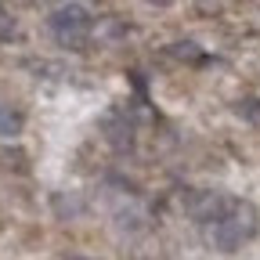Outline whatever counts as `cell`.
Wrapping results in <instances>:
<instances>
[{
    "label": "cell",
    "instance_id": "obj_1",
    "mask_svg": "<svg viewBox=\"0 0 260 260\" xmlns=\"http://www.w3.org/2000/svg\"><path fill=\"white\" fill-rule=\"evenodd\" d=\"M260 232V217L249 203H232L228 213L213 224H206V242L220 253H235L242 242H249Z\"/></svg>",
    "mask_w": 260,
    "mask_h": 260
},
{
    "label": "cell",
    "instance_id": "obj_2",
    "mask_svg": "<svg viewBox=\"0 0 260 260\" xmlns=\"http://www.w3.org/2000/svg\"><path fill=\"white\" fill-rule=\"evenodd\" d=\"M51 29H54L58 44L73 47V51H83L94 25H90L87 8H80V4H61V8H54V15H51Z\"/></svg>",
    "mask_w": 260,
    "mask_h": 260
},
{
    "label": "cell",
    "instance_id": "obj_3",
    "mask_svg": "<svg viewBox=\"0 0 260 260\" xmlns=\"http://www.w3.org/2000/svg\"><path fill=\"white\" fill-rule=\"evenodd\" d=\"M228 206H232V199H224V195L199 191V195H195V203H191V217L203 220V224H213V220H220L228 213Z\"/></svg>",
    "mask_w": 260,
    "mask_h": 260
},
{
    "label": "cell",
    "instance_id": "obj_4",
    "mask_svg": "<svg viewBox=\"0 0 260 260\" xmlns=\"http://www.w3.org/2000/svg\"><path fill=\"white\" fill-rule=\"evenodd\" d=\"M22 126H25V119H22L18 109L0 105V138H15V134H22Z\"/></svg>",
    "mask_w": 260,
    "mask_h": 260
},
{
    "label": "cell",
    "instance_id": "obj_5",
    "mask_svg": "<svg viewBox=\"0 0 260 260\" xmlns=\"http://www.w3.org/2000/svg\"><path fill=\"white\" fill-rule=\"evenodd\" d=\"M170 54L181 58V61H199V58H203V51L195 47L191 40H177V44H170Z\"/></svg>",
    "mask_w": 260,
    "mask_h": 260
},
{
    "label": "cell",
    "instance_id": "obj_6",
    "mask_svg": "<svg viewBox=\"0 0 260 260\" xmlns=\"http://www.w3.org/2000/svg\"><path fill=\"white\" fill-rule=\"evenodd\" d=\"M73 260H87V256H73Z\"/></svg>",
    "mask_w": 260,
    "mask_h": 260
}]
</instances>
